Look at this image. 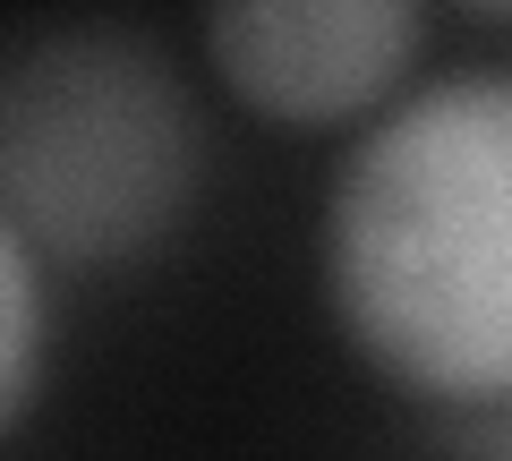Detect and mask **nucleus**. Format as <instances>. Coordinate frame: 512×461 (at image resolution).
<instances>
[{
  "mask_svg": "<svg viewBox=\"0 0 512 461\" xmlns=\"http://www.w3.org/2000/svg\"><path fill=\"white\" fill-rule=\"evenodd\" d=\"M325 299L393 385L512 402V69L367 120L325 197Z\"/></svg>",
  "mask_w": 512,
  "mask_h": 461,
  "instance_id": "1",
  "label": "nucleus"
},
{
  "mask_svg": "<svg viewBox=\"0 0 512 461\" xmlns=\"http://www.w3.org/2000/svg\"><path fill=\"white\" fill-rule=\"evenodd\" d=\"M470 9H495V18H512V0H470Z\"/></svg>",
  "mask_w": 512,
  "mask_h": 461,
  "instance_id": "5",
  "label": "nucleus"
},
{
  "mask_svg": "<svg viewBox=\"0 0 512 461\" xmlns=\"http://www.w3.org/2000/svg\"><path fill=\"white\" fill-rule=\"evenodd\" d=\"M197 18L222 94L274 129L376 120L419 60V0H205Z\"/></svg>",
  "mask_w": 512,
  "mask_h": 461,
  "instance_id": "3",
  "label": "nucleus"
},
{
  "mask_svg": "<svg viewBox=\"0 0 512 461\" xmlns=\"http://www.w3.org/2000/svg\"><path fill=\"white\" fill-rule=\"evenodd\" d=\"M0 325H9V342H0V419L18 427L43 385V248L18 222H0Z\"/></svg>",
  "mask_w": 512,
  "mask_h": 461,
  "instance_id": "4",
  "label": "nucleus"
},
{
  "mask_svg": "<svg viewBox=\"0 0 512 461\" xmlns=\"http://www.w3.org/2000/svg\"><path fill=\"white\" fill-rule=\"evenodd\" d=\"M188 197L171 77L120 35H43L0 103V222L60 257L146 248Z\"/></svg>",
  "mask_w": 512,
  "mask_h": 461,
  "instance_id": "2",
  "label": "nucleus"
}]
</instances>
